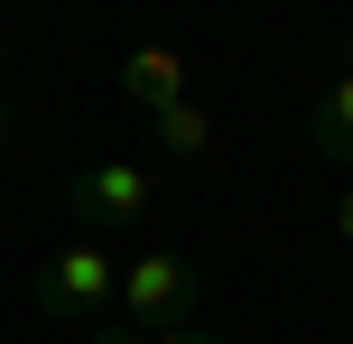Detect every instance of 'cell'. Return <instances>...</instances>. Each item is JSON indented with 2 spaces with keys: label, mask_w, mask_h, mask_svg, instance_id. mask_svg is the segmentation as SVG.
Wrapping results in <instances>:
<instances>
[{
  "label": "cell",
  "mask_w": 353,
  "mask_h": 344,
  "mask_svg": "<svg viewBox=\"0 0 353 344\" xmlns=\"http://www.w3.org/2000/svg\"><path fill=\"white\" fill-rule=\"evenodd\" d=\"M149 196H159V186H149L140 159H93L84 177H74V214L84 223H140Z\"/></svg>",
  "instance_id": "obj_3"
},
{
  "label": "cell",
  "mask_w": 353,
  "mask_h": 344,
  "mask_svg": "<svg viewBox=\"0 0 353 344\" xmlns=\"http://www.w3.org/2000/svg\"><path fill=\"white\" fill-rule=\"evenodd\" d=\"M37 307L47 316H103V307H121V252H103L93 233H74L65 252L37 270Z\"/></svg>",
  "instance_id": "obj_2"
},
{
  "label": "cell",
  "mask_w": 353,
  "mask_h": 344,
  "mask_svg": "<svg viewBox=\"0 0 353 344\" xmlns=\"http://www.w3.org/2000/svg\"><path fill=\"white\" fill-rule=\"evenodd\" d=\"M149 140H159L168 159H205V149H214V112H205V103H195V93H186V103L149 112Z\"/></svg>",
  "instance_id": "obj_6"
},
{
  "label": "cell",
  "mask_w": 353,
  "mask_h": 344,
  "mask_svg": "<svg viewBox=\"0 0 353 344\" xmlns=\"http://www.w3.org/2000/svg\"><path fill=\"white\" fill-rule=\"evenodd\" d=\"M195 261L186 252H130L121 261V326H140V335H168V326H186L195 316Z\"/></svg>",
  "instance_id": "obj_1"
},
{
  "label": "cell",
  "mask_w": 353,
  "mask_h": 344,
  "mask_svg": "<svg viewBox=\"0 0 353 344\" xmlns=\"http://www.w3.org/2000/svg\"><path fill=\"white\" fill-rule=\"evenodd\" d=\"M121 93L140 112H168V103H186V47H140L121 65Z\"/></svg>",
  "instance_id": "obj_4"
},
{
  "label": "cell",
  "mask_w": 353,
  "mask_h": 344,
  "mask_svg": "<svg viewBox=\"0 0 353 344\" xmlns=\"http://www.w3.org/2000/svg\"><path fill=\"white\" fill-rule=\"evenodd\" d=\"M0 140H10V112H0Z\"/></svg>",
  "instance_id": "obj_9"
},
{
  "label": "cell",
  "mask_w": 353,
  "mask_h": 344,
  "mask_svg": "<svg viewBox=\"0 0 353 344\" xmlns=\"http://www.w3.org/2000/svg\"><path fill=\"white\" fill-rule=\"evenodd\" d=\"M307 149H316V159H344V168H353V65H344L335 84L316 93V112H307Z\"/></svg>",
  "instance_id": "obj_5"
},
{
  "label": "cell",
  "mask_w": 353,
  "mask_h": 344,
  "mask_svg": "<svg viewBox=\"0 0 353 344\" xmlns=\"http://www.w3.org/2000/svg\"><path fill=\"white\" fill-rule=\"evenodd\" d=\"M93 344H223V335H195V326H168V335H140V326H93Z\"/></svg>",
  "instance_id": "obj_7"
},
{
  "label": "cell",
  "mask_w": 353,
  "mask_h": 344,
  "mask_svg": "<svg viewBox=\"0 0 353 344\" xmlns=\"http://www.w3.org/2000/svg\"><path fill=\"white\" fill-rule=\"evenodd\" d=\"M335 233L353 242V177H344V196H335Z\"/></svg>",
  "instance_id": "obj_8"
}]
</instances>
